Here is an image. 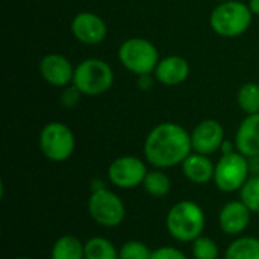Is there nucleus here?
Returning a JSON list of instances; mask_svg holds the SVG:
<instances>
[{
	"label": "nucleus",
	"instance_id": "nucleus-31",
	"mask_svg": "<svg viewBox=\"0 0 259 259\" xmlns=\"http://www.w3.org/2000/svg\"><path fill=\"white\" fill-rule=\"evenodd\" d=\"M103 188H105V185H103V182H102V181H94V182H93V191L103 190Z\"/></svg>",
	"mask_w": 259,
	"mask_h": 259
},
{
	"label": "nucleus",
	"instance_id": "nucleus-22",
	"mask_svg": "<svg viewBox=\"0 0 259 259\" xmlns=\"http://www.w3.org/2000/svg\"><path fill=\"white\" fill-rule=\"evenodd\" d=\"M240 200L250 209L259 214V176H250L240 190Z\"/></svg>",
	"mask_w": 259,
	"mask_h": 259
},
{
	"label": "nucleus",
	"instance_id": "nucleus-32",
	"mask_svg": "<svg viewBox=\"0 0 259 259\" xmlns=\"http://www.w3.org/2000/svg\"><path fill=\"white\" fill-rule=\"evenodd\" d=\"M15 259H30V258H24V256H20V258H15Z\"/></svg>",
	"mask_w": 259,
	"mask_h": 259
},
{
	"label": "nucleus",
	"instance_id": "nucleus-24",
	"mask_svg": "<svg viewBox=\"0 0 259 259\" xmlns=\"http://www.w3.org/2000/svg\"><path fill=\"white\" fill-rule=\"evenodd\" d=\"M120 259H150V249L141 241H127L118 249Z\"/></svg>",
	"mask_w": 259,
	"mask_h": 259
},
{
	"label": "nucleus",
	"instance_id": "nucleus-33",
	"mask_svg": "<svg viewBox=\"0 0 259 259\" xmlns=\"http://www.w3.org/2000/svg\"><path fill=\"white\" fill-rule=\"evenodd\" d=\"M220 2H228V0H220Z\"/></svg>",
	"mask_w": 259,
	"mask_h": 259
},
{
	"label": "nucleus",
	"instance_id": "nucleus-25",
	"mask_svg": "<svg viewBox=\"0 0 259 259\" xmlns=\"http://www.w3.org/2000/svg\"><path fill=\"white\" fill-rule=\"evenodd\" d=\"M82 96H83V94L71 83V85H68V87H65V88H62L59 102H61V105H62L64 108L73 109V108L77 106V103L80 102V97H82Z\"/></svg>",
	"mask_w": 259,
	"mask_h": 259
},
{
	"label": "nucleus",
	"instance_id": "nucleus-16",
	"mask_svg": "<svg viewBox=\"0 0 259 259\" xmlns=\"http://www.w3.org/2000/svg\"><path fill=\"white\" fill-rule=\"evenodd\" d=\"M181 165H182V171H184L185 178L193 184L203 185V184L214 181L215 165L206 155L191 152L188 155V158Z\"/></svg>",
	"mask_w": 259,
	"mask_h": 259
},
{
	"label": "nucleus",
	"instance_id": "nucleus-15",
	"mask_svg": "<svg viewBox=\"0 0 259 259\" xmlns=\"http://www.w3.org/2000/svg\"><path fill=\"white\" fill-rule=\"evenodd\" d=\"M235 149L247 158L259 155V114L247 115L240 123L235 134Z\"/></svg>",
	"mask_w": 259,
	"mask_h": 259
},
{
	"label": "nucleus",
	"instance_id": "nucleus-3",
	"mask_svg": "<svg viewBox=\"0 0 259 259\" xmlns=\"http://www.w3.org/2000/svg\"><path fill=\"white\" fill-rule=\"evenodd\" d=\"M253 14L249 5L238 0L220 2L211 12V29L222 38H237L252 24Z\"/></svg>",
	"mask_w": 259,
	"mask_h": 259
},
{
	"label": "nucleus",
	"instance_id": "nucleus-29",
	"mask_svg": "<svg viewBox=\"0 0 259 259\" xmlns=\"http://www.w3.org/2000/svg\"><path fill=\"white\" fill-rule=\"evenodd\" d=\"M234 147H235V143L232 144L231 141L225 140V141H223V144H222V147H220V152H222V155H229V153L235 152V150H234Z\"/></svg>",
	"mask_w": 259,
	"mask_h": 259
},
{
	"label": "nucleus",
	"instance_id": "nucleus-9",
	"mask_svg": "<svg viewBox=\"0 0 259 259\" xmlns=\"http://www.w3.org/2000/svg\"><path fill=\"white\" fill-rule=\"evenodd\" d=\"M147 175V167L143 159L137 156H120L114 159L108 168V176L112 185L131 190L143 185Z\"/></svg>",
	"mask_w": 259,
	"mask_h": 259
},
{
	"label": "nucleus",
	"instance_id": "nucleus-23",
	"mask_svg": "<svg viewBox=\"0 0 259 259\" xmlns=\"http://www.w3.org/2000/svg\"><path fill=\"white\" fill-rule=\"evenodd\" d=\"M191 252L194 259H219L220 255L217 243L205 235H200L197 240L193 241Z\"/></svg>",
	"mask_w": 259,
	"mask_h": 259
},
{
	"label": "nucleus",
	"instance_id": "nucleus-10",
	"mask_svg": "<svg viewBox=\"0 0 259 259\" xmlns=\"http://www.w3.org/2000/svg\"><path fill=\"white\" fill-rule=\"evenodd\" d=\"M71 33L73 36L87 46L100 44L108 35V26L102 17L94 12H79L71 20Z\"/></svg>",
	"mask_w": 259,
	"mask_h": 259
},
{
	"label": "nucleus",
	"instance_id": "nucleus-27",
	"mask_svg": "<svg viewBox=\"0 0 259 259\" xmlns=\"http://www.w3.org/2000/svg\"><path fill=\"white\" fill-rule=\"evenodd\" d=\"M137 83H138L140 90H150L153 85V80H152L150 74H141V76H138Z\"/></svg>",
	"mask_w": 259,
	"mask_h": 259
},
{
	"label": "nucleus",
	"instance_id": "nucleus-28",
	"mask_svg": "<svg viewBox=\"0 0 259 259\" xmlns=\"http://www.w3.org/2000/svg\"><path fill=\"white\" fill-rule=\"evenodd\" d=\"M249 168L250 176H259V155L249 158Z\"/></svg>",
	"mask_w": 259,
	"mask_h": 259
},
{
	"label": "nucleus",
	"instance_id": "nucleus-20",
	"mask_svg": "<svg viewBox=\"0 0 259 259\" xmlns=\"http://www.w3.org/2000/svg\"><path fill=\"white\" fill-rule=\"evenodd\" d=\"M85 259H120L117 247L103 237H93L85 243Z\"/></svg>",
	"mask_w": 259,
	"mask_h": 259
},
{
	"label": "nucleus",
	"instance_id": "nucleus-5",
	"mask_svg": "<svg viewBox=\"0 0 259 259\" xmlns=\"http://www.w3.org/2000/svg\"><path fill=\"white\" fill-rule=\"evenodd\" d=\"M118 61L127 71L141 76L155 73L161 59L153 42L144 38H129L118 47Z\"/></svg>",
	"mask_w": 259,
	"mask_h": 259
},
{
	"label": "nucleus",
	"instance_id": "nucleus-4",
	"mask_svg": "<svg viewBox=\"0 0 259 259\" xmlns=\"http://www.w3.org/2000/svg\"><path fill=\"white\" fill-rule=\"evenodd\" d=\"M114 83V71L108 62L99 58H90L82 61L74 68L73 85L83 96L105 94Z\"/></svg>",
	"mask_w": 259,
	"mask_h": 259
},
{
	"label": "nucleus",
	"instance_id": "nucleus-1",
	"mask_svg": "<svg viewBox=\"0 0 259 259\" xmlns=\"http://www.w3.org/2000/svg\"><path fill=\"white\" fill-rule=\"evenodd\" d=\"M191 152V134L181 124L171 121L155 126L144 141L146 161L161 170L182 164Z\"/></svg>",
	"mask_w": 259,
	"mask_h": 259
},
{
	"label": "nucleus",
	"instance_id": "nucleus-17",
	"mask_svg": "<svg viewBox=\"0 0 259 259\" xmlns=\"http://www.w3.org/2000/svg\"><path fill=\"white\" fill-rule=\"evenodd\" d=\"M52 259H85V244L77 237L64 235L52 247Z\"/></svg>",
	"mask_w": 259,
	"mask_h": 259
},
{
	"label": "nucleus",
	"instance_id": "nucleus-2",
	"mask_svg": "<svg viewBox=\"0 0 259 259\" xmlns=\"http://www.w3.org/2000/svg\"><path fill=\"white\" fill-rule=\"evenodd\" d=\"M205 225L206 217L203 209L191 200L173 205L165 219L168 234L179 243H193L197 240L203 234Z\"/></svg>",
	"mask_w": 259,
	"mask_h": 259
},
{
	"label": "nucleus",
	"instance_id": "nucleus-12",
	"mask_svg": "<svg viewBox=\"0 0 259 259\" xmlns=\"http://www.w3.org/2000/svg\"><path fill=\"white\" fill-rule=\"evenodd\" d=\"M39 73L49 85L56 88H65L71 85L74 77V68L71 62L59 53H49L42 56L39 61Z\"/></svg>",
	"mask_w": 259,
	"mask_h": 259
},
{
	"label": "nucleus",
	"instance_id": "nucleus-13",
	"mask_svg": "<svg viewBox=\"0 0 259 259\" xmlns=\"http://www.w3.org/2000/svg\"><path fill=\"white\" fill-rule=\"evenodd\" d=\"M250 209L241 200L228 202L219 214L220 229L231 237L240 235L247 229L250 223Z\"/></svg>",
	"mask_w": 259,
	"mask_h": 259
},
{
	"label": "nucleus",
	"instance_id": "nucleus-19",
	"mask_svg": "<svg viewBox=\"0 0 259 259\" xmlns=\"http://www.w3.org/2000/svg\"><path fill=\"white\" fill-rule=\"evenodd\" d=\"M143 188L146 190L147 194L153 197H165L171 190V181L167 176V173H164L161 168H156L147 171L143 182Z\"/></svg>",
	"mask_w": 259,
	"mask_h": 259
},
{
	"label": "nucleus",
	"instance_id": "nucleus-14",
	"mask_svg": "<svg viewBox=\"0 0 259 259\" xmlns=\"http://www.w3.org/2000/svg\"><path fill=\"white\" fill-rule=\"evenodd\" d=\"M190 76V64L185 58L171 55L162 58L156 68H155V77L158 82H161L165 87H176L184 83Z\"/></svg>",
	"mask_w": 259,
	"mask_h": 259
},
{
	"label": "nucleus",
	"instance_id": "nucleus-18",
	"mask_svg": "<svg viewBox=\"0 0 259 259\" xmlns=\"http://www.w3.org/2000/svg\"><path fill=\"white\" fill-rule=\"evenodd\" d=\"M225 259H259V238L240 237L234 240L225 252Z\"/></svg>",
	"mask_w": 259,
	"mask_h": 259
},
{
	"label": "nucleus",
	"instance_id": "nucleus-26",
	"mask_svg": "<svg viewBox=\"0 0 259 259\" xmlns=\"http://www.w3.org/2000/svg\"><path fill=\"white\" fill-rule=\"evenodd\" d=\"M150 259H188L187 255L176 249V247H170V246H164V247H158L156 250L152 252V258Z\"/></svg>",
	"mask_w": 259,
	"mask_h": 259
},
{
	"label": "nucleus",
	"instance_id": "nucleus-11",
	"mask_svg": "<svg viewBox=\"0 0 259 259\" xmlns=\"http://www.w3.org/2000/svg\"><path fill=\"white\" fill-rule=\"evenodd\" d=\"M223 141H225V129L217 120L212 118L200 121L191 132L193 152L206 156L219 152Z\"/></svg>",
	"mask_w": 259,
	"mask_h": 259
},
{
	"label": "nucleus",
	"instance_id": "nucleus-7",
	"mask_svg": "<svg viewBox=\"0 0 259 259\" xmlns=\"http://www.w3.org/2000/svg\"><path fill=\"white\" fill-rule=\"evenodd\" d=\"M250 178L249 158L240 152L222 155L214 170V184L223 193L240 191Z\"/></svg>",
	"mask_w": 259,
	"mask_h": 259
},
{
	"label": "nucleus",
	"instance_id": "nucleus-30",
	"mask_svg": "<svg viewBox=\"0 0 259 259\" xmlns=\"http://www.w3.org/2000/svg\"><path fill=\"white\" fill-rule=\"evenodd\" d=\"M249 8H250L253 15L259 17V0H249Z\"/></svg>",
	"mask_w": 259,
	"mask_h": 259
},
{
	"label": "nucleus",
	"instance_id": "nucleus-21",
	"mask_svg": "<svg viewBox=\"0 0 259 259\" xmlns=\"http://www.w3.org/2000/svg\"><path fill=\"white\" fill-rule=\"evenodd\" d=\"M238 106L247 115L259 114V85L255 82L244 83L237 94Z\"/></svg>",
	"mask_w": 259,
	"mask_h": 259
},
{
	"label": "nucleus",
	"instance_id": "nucleus-8",
	"mask_svg": "<svg viewBox=\"0 0 259 259\" xmlns=\"http://www.w3.org/2000/svg\"><path fill=\"white\" fill-rule=\"evenodd\" d=\"M88 211L91 219L103 228H117L126 217V208L121 199L106 188L93 191L88 200Z\"/></svg>",
	"mask_w": 259,
	"mask_h": 259
},
{
	"label": "nucleus",
	"instance_id": "nucleus-6",
	"mask_svg": "<svg viewBox=\"0 0 259 259\" xmlns=\"http://www.w3.org/2000/svg\"><path fill=\"white\" fill-rule=\"evenodd\" d=\"M76 147V140L73 131L59 121H52L46 124L39 134V149L42 155L53 162L67 161Z\"/></svg>",
	"mask_w": 259,
	"mask_h": 259
}]
</instances>
